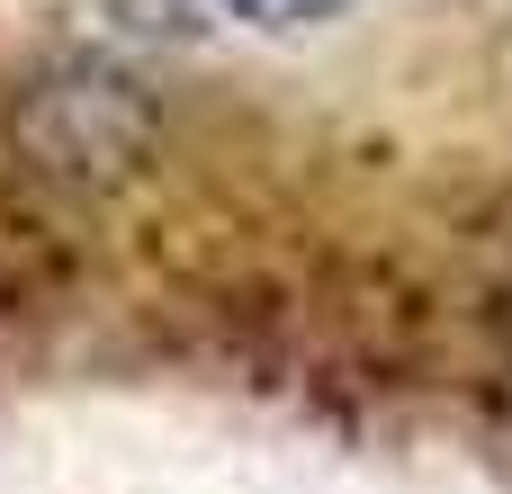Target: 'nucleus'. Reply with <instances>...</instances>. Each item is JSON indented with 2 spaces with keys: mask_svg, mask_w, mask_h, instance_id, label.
Instances as JSON below:
<instances>
[{
  "mask_svg": "<svg viewBox=\"0 0 512 494\" xmlns=\"http://www.w3.org/2000/svg\"><path fill=\"white\" fill-rule=\"evenodd\" d=\"M225 18H252V27H315V18H333L342 0H216Z\"/></svg>",
  "mask_w": 512,
  "mask_h": 494,
  "instance_id": "obj_1",
  "label": "nucleus"
}]
</instances>
